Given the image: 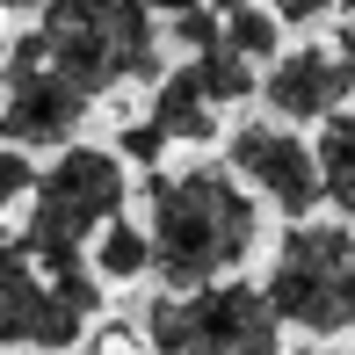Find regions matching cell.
<instances>
[{
	"label": "cell",
	"mask_w": 355,
	"mask_h": 355,
	"mask_svg": "<svg viewBox=\"0 0 355 355\" xmlns=\"http://www.w3.org/2000/svg\"><path fill=\"white\" fill-rule=\"evenodd\" d=\"M145 225H153V276L167 290H196L261 254V196L225 159L145 174Z\"/></svg>",
	"instance_id": "cell-1"
},
{
	"label": "cell",
	"mask_w": 355,
	"mask_h": 355,
	"mask_svg": "<svg viewBox=\"0 0 355 355\" xmlns=\"http://www.w3.org/2000/svg\"><path fill=\"white\" fill-rule=\"evenodd\" d=\"M37 37L51 51V66L73 80L87 102L131 87V80H159V15L145 0H44Z\"/></svg>",
	"instance_id": "cell-2"
},
{
	"label": "cell",
	"mask_w": 355,
	"mask_h": 355,
	"mask_svg": "<svg viewBox=\"0 0 355 355\" xmlns=\"http://www.w3.org/2000/svg\"><path fill=\"white\" fill-rule=\"evenodd\" d=\"M153 355H283V312L268 283L218 276L196 290H159L138 319Z\"/></svg>",
	"instance_id": "cell-3"
},
{
	"label": "cell",
	"mask_w": 355,
	"mask_h": 355,
	"mask_svg": "<svg viewBox=\"0 0 355 355\" xmlns=\"http://www.w3.org/2000/svg\"><path fill=\"white\" fill-rule=\"evenodd\" d=\"M268 297L283 327L304 341H355V225L341 218H290L268 254Z\"/></svg>",
	"instance_id": "cell-4"
},
{
	"label": "cell",
	"mask_w": 355,
	"mask_h": 355,
	"mask_svg": "<svg viewBox=\"0 0 355 355\" xmlns=\"http://www.w3.org/2000/svg\"><path fill=\"white\" fill-rule=\"evenodd\" d=\"M123 203H131V167H123V153H109V145H66L51 167H37L22 239L51 268H73V261H87L94 232H102L109 218H123Z\"/></svg>",
	"instance_id": "cell-5"
},
{
	"label": "cell",
	"mask_w": 355,
	"mask_h": 355,
	"mask_svg": "<svg viewBox=\"0 0 355 355\" xmlns=\"http://www.w3.org/2000/svg\"><path fill=\"white\" fill-rule=\"evenodd\" d=\"M102 312V276L94 261L51 268L22 232H0V348L66 355Z\"/></svg>",
	"instance_id": "cell-6"
},
{
	"label": "cell",
	"mask_w": 355,
	"mask_h": 355,
	"mask_svg": "<svg viewBox=\"0 0 355 355\" xmlns=\"http://www.w3.org/2000/svg\"><path fill=\"white\" fill-rule=\"evenodd\" d=\"M87 109L94 102L51 66L44 37L22 29V37L8 44V58H0V116H8V145H22V153H66V145L80 138V123H87Z\"/></svg>",
	"instance_id": "cell-7"
},
{
	"label": "cell",
	"mask_w": 355,
	"mask_h": 355,
	"mask_svg": "<svg viewBox=\"0 0 355 355\" xmlns=\"http://www.w3.org/2000/svg\"><path fill=\"white\" fill-rule=\"evenodd\" d=\"M225 167L283 218H312L327 203V182H319V145L304 138V123L283 116H254L225 138Z\"/></svg>",
	"instance_id": "cell-8"
},
{
	"label": "cell",
	"mask_w": 355,
	"mask_h": 355,
	"mask_svg": "<svg viewBox=\"0 0 355 355\" xmlns=\"http://www.w3.org/2000/svg\"><path fill=\"white\" fill-rule=\"evenodd\" d=\"M348 87L355 80L334 44H297V51L268 58V73H261V102L283 123H327L334 109H348Z\"/></svg>",
	"instance_id": "cell-9"
},
{
	"label": "cell",
	"mask_w": 355,
	"mask_h": 355,
	"mask_svg": "<svg viewBox=\"0 0 355 355\" xmlns=\"http://www.w3.org/2000/svg\"><path fill=\"white\" fill-rule=\"evenodd\" d=\"M145 116L167 131V145H211L218 138V102L211 87L196 80V66H174L153 80V102H145Z\"/></svg>",
	"instance_id": "cell-10"
},
{
	"label": "cell",
	"mask_w": 355,
	"mask_h": 355,
	"mask_svg": "<svg viewBox=\"0 0 355 355\" xmlns=\"http://www.w3.org/2000/svg\"><path fill=\"white\" fill-rule=\"evenodd\" d=\"M87 261H94L102 283H145L153 276V225L145 218H109L102 232H94Z\"/></svg>",
	"instance_id": "cell-11"
},
{
	"label": "cell",
	"mask_w": 355,
	"mask_h": 355,
	"mask_svg": "<svg viewBox=\"0 0 355 355\" xmlns=\"http://www.w3.org/2000/svg\"><path fill=\"white\" fill-rule=\"evenodd\" d=\"M319 182H327V203L341 218H355V109H334L319 123Z\"/></svg>",
	"instance_id": "cell-12"
},
{
	"label": "cell",
	"mask_w": 355,
	"mask_h": 355,
	"mask_svg": "<svg viewBox=\"0 0 355 355\" xmlns=\"http://www.w3.org/2000/svg\"><path fill=\"white\" fill-rule=\"evenodd\" d=\"M189 66H196V80L211 87V102H218V109H232V102H247V94H261V73H254V58H239L225 37L211 44V51H196Z\"/></svg>",
	"instance_id": "cell-13"
},
{
	"label": "cell",
	"mask_w": 355,
	"mask_h": 355,
	"mask_svg": "<svg viewBox=\"0 0 355 355\" xmlns=\"http://www.w3.org/2000/svg\"><path fill=\"white\" fill-rule=\"evenodd\" d=\"M283 15L268 8V0H254V8H239V15H225V44H232L239 58H254V66H268V58H283Z\"/></svg>",
	"instance_id": "cell-14"
},
{
	"label": "cell",
	"mask_w": 355,
	"mask_h": 355,
	"mask_svg": "<svg viewBox=\"0 0 355 355\" xmlns=\"http://www.w3.org/2000/svg\"><path fill=\"white\" fill-rule=\"evenodd\" d=\"M29 189H37V159H29L22 145H0V211H8V203H22Z\"/></svg>",
	"instance_id": "cell-15"
},
{
	"label": "cell",
	"mask_w": 355,
	"mask_h": 355,
	"mask_svg": "<svg viewBox=\"0 0 355 355\" xmlns=\"http://www.w3.org/2000/svg\"><path fill=\"white\" fill-rule=\"evenodd\" d=\"M268 8L283 15V29H319L334 15V0H268Z\"/></svg>",
	"instance_id": "cell-16"
},
{
	"label": "cell",
	"mask_w": 355,
	"mask_h": 355,
	"mask_svg": "<svg viewBox=\"0 0 355 355\" xmlns=\"http://www.w3.org/2000/svg\"><path fill=\"white\" fill-rule=\"evenodd\" d=\"M334 51H341V66H348V80H355V15L341 22V37H334Z\"/></svg>",
	"instance_id": "cell-17"
},
{
	"label": "cell",
	"mask_w": 355,
	"mask_h": 355,
	"mask_svg": "<svg viewBox=\"0 0 355 355\" xmlns=\"http://www.w3.org/2000/svg\"><path fill=\"white\" fill-rule=\"evenodd\" d=\"M145 8H153L159 22H167V15H182V8H196V0H145Z\"/></svg>",
	"instance_id": "cell-18"
},
{
	"label": "cell",
	"mask_w": 355,
	"mask_h": 355,
	"mask_svg": "<svg viewBox=\"0 0 355 355\" xmlns=\"http://www.w3.org/2000/svg\"><path fill=\"white\" fill-rule=\"evenodd\" d=\"M283 355H355V348H334V341H312V348H283Z\"/></svg>",
	"instance_id": "cell-19"
},
{
	"label": "cell",
	"mask_w": 355,
	"mask_h": 355,
	"mask_svg": "<svg viewBox=\"0 0 355 355\" xmlns=\"http://www.w3.org/2000/svg\"><path fill=\"white\" fill-rule=\"evenodd\" d=\"M0 8H8V15H37L44 0H0Z\"/></svg>",
	"instance_id": "cell-20"
},
{
	"label": "cell",
	"mask_w": 355,
	"mask_h": 355,
	"mask_svg": "<svg viewBox=\"0 0 355 355\" xmlns=\"http://www.w3.org/2000/svg\"><path fill=\"white\" fill-rule=\"evenodd\" d=\"M211 8H218V15H239V8H254V0H211Z\"/></svg>",
	"instance_id": "cell-21"
},
{
	"label": "cell",
	"mask_w": 355,
	"mask_h": 355,
	"mask_svg": "<svg viewBox=\"0 0 355 355\" xmlns=\"http://www.w3.org/2000/svg\"><path fill=\"white\" fill-rule=\"evenodd\" d=\"M0 138H8V116H0Z\"/></svg>",
	"instance_id": "cell-22"
},
{
	"label": "cell",
	"mask_w": 355,
	"mask_h": 355,
	"mask_svg": "<svg viewBox=\"0 0 355 355\" xmlns=\"http://www.w3.org/2000/svg\"><path fill=\"white\" fill-rule=\"evenodd\" d=\"M22 355H37V348H22Z\"/></svg>",
	"instance_id": "cell-23"
}]
</instances>
